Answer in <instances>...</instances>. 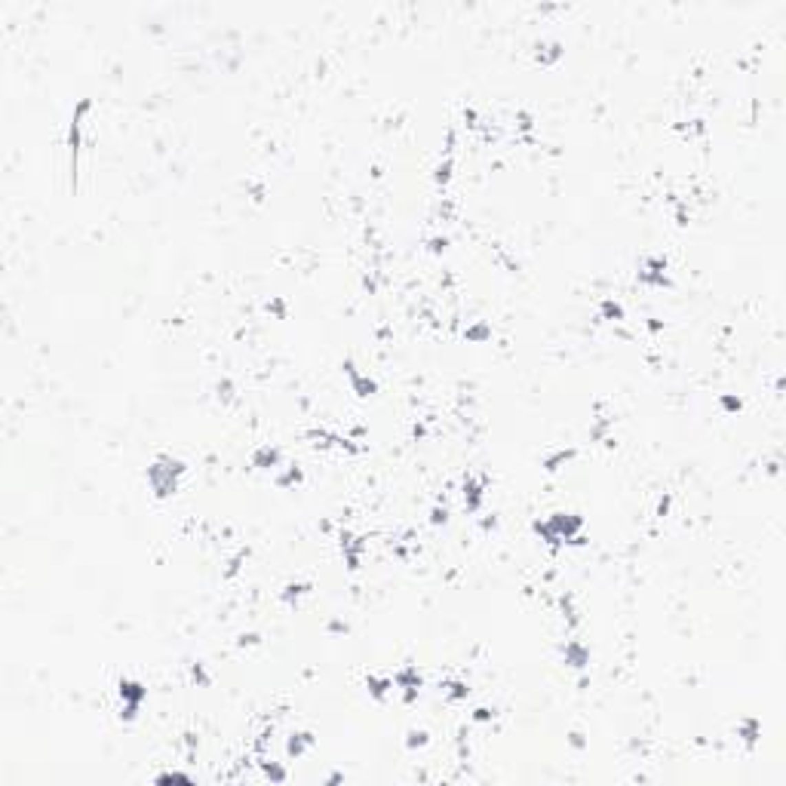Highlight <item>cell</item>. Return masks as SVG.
Returning a JSON list of instances; mask_svg holds the SVG:
<instances>
[{
	"label": "cell",
	"instance_id": "f35d334b",
	"mask_svg": "<svg viewBox=\"0 0 786 786\" xmlns=\"http://www.w3.org/2000/svg\"><path fill=\"white\" fill-rule=\"evenodd\" d=\"M268 314H274L276 320H286V298H280V295H276V298H270V301H268Z\"/></svg>",
	"mask_w": 786,
	"mask_h": 786
},
{
	"label": "cell",
	"instance_id": "e575fe53",
	"mask_svg": "<svg viewBox=\"0 0 786 786\" xmlns=\"http://www.w3.org/2000/svg\"><path fill=\"white\" fill-rule=\"evenodd\" d=\"M234 645H237V648H240V651H246V648H259V645H261V633H255V630H249V633H240V636H237V642H234Z\"/></svg>",
	"mask_w": 786,
	"mask_h": 786
},
{
	"label": "cell",
	"instance_id": "7c38bea8",
	"mask_svg": "<svg viewBox=\"0 0 786 786\" xmlns=\"http://www.w3.org/2000/svg\"><path fill=\"white\" fill-rule=\"evenodd\" d=\"M249 467L259 473H276L283 467V452L280 446H259L252 455H249Z\"/></svg>",
	"mask_w": 786,
	"mask_h": 786
},
{
	"label": "cell",
	"instance_id": "ffe728a7",
	"mask_svg": "<svg viewBox=\"0 0 786 786\" xmlns=\"http://www.w3.org/2000/svg\"><path fill=\"white\" fill-rule=\"evenodd\" d=\"M310 590H314L310 580H289V584L280 590V602L292 609V605H298L305 596H310Z\"/></svg>",
	"mask_w": 786,
	"mask_h": 786
},
{
	"label": "cell",
	"instance_id": "44dd1931",
	"mask_svg": "<svg viewBox=\"0 0 786 786\" xmlns=\"http://www.w3.org/2000/svg\"><path fill=\"white\" fill-rule=\"evenodd\" d=\"M305 467L301 464H283L280 467V473L274 477V482H276V488H298V485H305Z\"/></svg>",
	"mask_w": 786,
	"mask_h": 786
},
{
	"label": "cell",
	"instance_id": "4dcf8cb0",
	"mask_svg": "<svg viewBox=\"0 0 786 786\" xmlns=\"http://www.w3.org/2000/svg\"><path fill=\"white\" fill-rule=\"evenodd\" d=\"M249 559V547H240V550L234 553V556L228 559V568H224V580H230V578H237L240 574V568H243V563Z\"/></svg>",
	"mask_w": 786,
	"mask_h": 786
},
{
	"label": "cell",
	"instance_id": "2e32d148",
	"mask_svg": "<svg viewBox=\"0 0 786 786\" xmlns=\"http://www.w3.org/2000/svg\"><path fill=\"white\" fill-rule=\"evenodd\" d=\"M314 743H316V734L314 731H292V734L286 737V756L289 758H301V756H307L310 750H314Z\"/></svg>",
	"mask_w": 786,
	"mask_h": 786
},
{
	"label": "cell",
	"instance_id": "9a60e30c",
	"mask_svg": "<svg viewBox=\"0 0 786 786\" xmlns=\"http://www.w3.org/2000/svg\"><path fill=\"white\" fill-rule=\"evenodd\" d=\"M734 734L743 741L746 750H756V743L762 741V719H758V716H743L741 722H737Z\"/></svg>",
	"mask_w": 786,
	"mask_h": 786
},
{
	"label": "cell",
	"instance_id": "f1b7e54d",
	"mask_svg": "<svg viewBox=\"0 0 786 786\" xmlns=\"http://www.w3.org/2000/svg\"><path fill=\"white\" fill-rule=\"evenodd\" d=\"M157 786H169V783H182V786H194V777L184 774V771H160L154 777Z\"/></svg>",
	"mask_w": 786,
	"mask_h": 786
},
{
	"label": "cell",
	"instance_id": "b9f144b4",
	"mask_svg": "<svg viewBox=\"0 0 786 786\" xmlns=\"http://www.w3.org/2000/svg\"><path fill=\"white\" fill-rule=\"evenodd\" d=\"M184 743H188V758H194L197 746H200V737H197L194 731H188V734H184Z\"/></svg>",
	"mask_w": 786,
	"mask_h": 786
},
{
	"label": "cell",
	"instance_id": "8992f818",
	"mask_svg": "<svg viewBox=\"0 0 786 786\" xmlns=\"http://www.w3.org/2000/svg\"><path fill=\"white\" fill-rule=\"evenodd\" d=\"M338 547H341V556H345V565L350 574H356L362 568V556L369 553V538H362V534L350 532V528H338Z\"/></svg>",
	"mask_w": 786,
	"mask_h": 786
},
{
	"label": "cell",
	"instance_id": "74e56055",
	"mask_svg": "<svg viewBox=\"0 0 786 786\" xmlns=\"http://www.w3.org/2000/svg\"><path fill=\"white\" fill-rule=\"evenodd\" d=\"M670 510H673V492H664V494L657 498L655 516H657V519H666V516H670Z\"/></svg>",
	"mask_w": 786,
	"mask_h": 786
},
{
	"label": "cell",
	"instance_id": "9c48e42d",
	"mask_svg": "<svg viewBox=\"0 0 786 786\" xmlns=\"http://www.w3.org/2000/svg\"><path fill=\"white\" fill-rule=\"evenodd\" d=\"M485 488H488V479H485V477H477V473H464V479H461V494H464L467 513H479L482 507H485Z\"/></svg>",
	"mask_w": 786,
	"mask_h": 786
},
{
	"label": "cell",
	"instance_id": "83f0119b",
	"mask_svg": "<svg viewBox=\"0 0 786 786\" xmlns=\"http://www.w3.org/2000/svg\"><path fill=\"white\" fill-rule=\"evenodd\" d=\"M261 774L268 777L270 783H286L289 780V771L283 768L280 762H270V758H264V762H261Z\"/></svg>",
	"mask_w": 786,
	"mask_h": 786
},
{
	"label": "cell",
	"instance_id": "7bdbcfd3",
	"mask_svg": "<svg viewBox=\"0 0 786 786\" xmlns=\"http://www.w3.org/2000/svg\"><path fill=\"white\" fill-rule=\"evenodd\" d=\"M645 329H648L651 335H660V332H664V323H660V320H655V316H648V323H645Z\"/></svg>",
	"mask_w": 786,
	"mask_h": 786
},
{
	"label": "cell",
	"instance_id": "484cf974",
	"mask_svg": "<svg viewBox=\"0 0 786 786\" xmlns=\"http://www.w3.org/2000/svg\"><path fill=\"white\" fill-rule=\"evenodd\" d=\"M188 676H190V682H194L197 688H209V685H212V673L206 670V664H203V660H190Z\"/></svg>",
	"mask_w": 786,
	"mask_h": 786
},
{
	"label": "cell",
	"instance_id": "cb8c5ba5",
	"mask_svg": "<svg viewBox=\"0 0 786 786\" xmlns=\"http://www.w3.org/2000/svg\"><path fill=\"white\" fill-rule=\"evenodd\" d=\"M599 320H605V323H624L626 320V307L620 305L618 298H602L599 301Z\"/></svg>",
	"mask_w": 786,
	"mask_h": 786
},
{
	"label": "cell",
	"instance_id": "ab89813d",
	"mask_svg": "<svg viewBox=\"0 0 786 786\" xmlns=\"http://www.w3.org/2000/svg\"><path fill=\"white\" fill-rule=\"evenodd\" d=\"M565 741H568V746H571V750H578V752L587 750V734H584V731H568Z\"/></svg>",
	"mask_w": 786,
	"mask_h": 786
},
{
	"label": "cell",
	"instance_id": "5bb4252c",
	"mask_svg": "<svg viewBox=\"0 0 786 786\" xmlns=\"http://www.w3.org/2000/svg\"><path fill=\"white\" fill-rule=\"evenodd\" d=\"M578 446H565V448H553V452H547L544 458H541V467H544V473H559L563 467H568L574 458H578Z\"/></svg>",
	"mask_w": 786,
	"mask_h": 786
},
{
	"label": "cell",
	"instance_id": "8d00e7d4",
	"mask_svg": "<svg viewBox=\"0 0 786 786\" xmlns=\"http://www.w3.org/2000/svg\"><path fill=\"white\" fill-rule=\"evenodd\" d=\"M326 633H329V636H347V633H350V624H347L345 618H329V620H326Z\"/></svg>",
	"mask_w": 786,
	"mask_h": 786
},
{
	"label": "cell",
	"instance_id": "1f68e13d",
	"mask_svg": "<svg viewBox=\"0 0 786 786\" xmlns=\"http://www.w3.org/2000/svg\"><path fill=\"white\" fill-rule=\"evenodd\" d=\"M719 408L725 415H741L743 412V400L737 393H719Z\"/></svg>",
	"mask_w": 786,
	"mask_h": 786
},
{
	"label": "cell",
	"instance_id": "277c9868",
	"mask_svg": "<svg viewBox=\"0 0 786 786\" xmlns=\"http://www.w3.org/2000/svg\"><path fill=\"white\" fill-rule=\"evenodd\" d=\"M636 283L645 289H670L673 286L670 259L666 255H645L636 270Z\"/></svg>",
	"mask_w": 786,
	"mask_h": 786
},
{
	"label": "cell",
	"instance_id": "7402d4cb",
	"mask_svg": "<svg viewBox=\"0 0 786 786\" xmlns=\"http://www.w3.org/2000/svg\"><path fill=\"white\" fill-rule=\"evenodd\" d=\"M439 691H442V697H446L448 703H464V700L470 697V685H467L464 679H442Z\"/></svg>",
	"mask_w": 786,
	"mask_h": 786
},
{
	"label": "cell",
	"instance_id": "f546056e",
	"mask_svg": "<svg viewBox=\"0 0 786 786\" xmlns=\"http://www.w3.org/2000/svg\"><path fill=\"white\" fill-rule=\"evenodd\" d=\"M430 743V731L427 728H408L406 731V750H424V746Z\"/></svg>",
	"mask_w": 786,
	"mask_h": 786
},
{
	"label": "cell",
	"instance_id": "d4e9b609",
	"mask_svg": "<svg viewBox=\"0 0 786 786\" xmlns=\"http://www.w3.org/2000/svg\"><path fill=\"white\" fill-rule=\"evenodd\" d=\"M532 532H534V534H538V538H541V541H544V544H547V547H550V550H553V553H556V550H563V541H559V538H556V534H553V528H550V525H547V519H534V523H532Z\"/></svg>",
	"mask_w": 786,
	"mask_h": 786
},
{
	"label": "cell",
	"instance_id": "8fae6325",
	"mask_svg": "<svg viewBox=\"0 0 786 786\" xmlns=\"http://www.w3.org/2000/svg\"><path fill=\"white\" fill-rule=\"evenodd\" d=\"M455 175V129L446 132V148H442V157L439 163L433 166V184L437 188H446Z\"/></svg>",
	"mask_w": 786,
	"mask_h": 786
},
{
	"label": "cell",
	"instance_id": "e0dca14e",
	"mask_svg": "<svg viewBox=\"0 0 786 786\" xmlns=\"http://www.w3.org/2000/svg\"><path fill=\"white\" fill-rule=\"evenodd\" d=\"M611 427H614V421L609 415H602V406H596V418H593V424H590V442H602V446L614 448Z\"/></svg>",
	"mask_w": 786,
	"mask_h": 786
},
{
	"label": "cell",
	"instance_id": "d6986e66",
	"mask_svg": "<svg viewBox=\"0 0 786 786\" xmlns=\"http://www.w3.org/2000/svg\"><path fill=\"white\" fill-rule=\"evenodd\" d=\"M556 605H559V614H563V620H565L568 630H578L580 611H578V599H574V593H571V590H563V593H559V599H556Z\"/></svg>",
	"mask_w": 786,
	"mask_h": 786
},
{
	"label": "cell",
	"instance_id": "5b68a950",
	"mask_svg": "<svg viewBox=\"0 0 786 786\" xmlns=\"http://www.w3.org/2000/svg\"><path fill=\"white\" fill-rule=\"evenodd\" d=\"M547 525H550L553 534L563 541V547H568L578 534H584L587 519H584V513H578V510H553L550 516H547Z\"/></svg>",
	"mask_w": 786,
	"mask_h": 786
},
{
	"label": "cell",
	"instance_id": "7a4b0ae2",
	"mask_svg": "<svg viewBox=\"0 0 786 786\" xmlns=\"http://www.w3.org/2000/svg\"><path fill=\"white\" fill-rule=\"evenodd\" d=\"M92 111V98L83 96L77 98L74 111H71L68 120V135H65V148H68V188L71 194H77V184H80V154H83V120Z\"/></svg>",
	"mask_w": 786,
	"mask_h": 786
},
{
	"label": "cell",
	"instance_id": "4316f807",
	"mask_svg": "<svg viewBox=\"0 0 786 786\" xmlns=\"http://www.w3.org/2000/svg\"><path fill=\"white\" fill-rule=\"evenodd\" d=\"M215 400L221 402V406H230V402H237V384L230 378H219L215 381Z\"/></svg>",
	"mask_w": 786,
	"mask_h": 786
},
{
	"label": "cell",
	"instance_id": "6da1fadb",
	"mask_svg": "<svg viewBox=\"0 0 786 786\" xmlns=\"http://www.w3.org/2000/svg\"><path fill=\"white\" fill-rule=\"evenodd\" d=\"M188 477V461L178 458V455L160 452L144 470V479H148V488L157 501H169L178 492L182 479Z\"/></svg>",
	"mask_w": 786,
	"mask_h": 786
},
{
	"label": "cell",
	"instance_id": "603a6c76",
	"mask_svg": "<svg viewBox=\"0 0 786 786\" xmlns=\"http://www.w3.org/2000/svg\"><path fill=\"white\" fill-rule=\"evenodd\" d=\"M492 338H494L492 323H485V320L467 323V329H464V341H467V345H485V341H492Z\"/></svg>",
	"mask_w": 786,
	"mask_h": 786
},
{
	"label": "cell",
	"instance_id": "52a82bcc",
	"mask_svg": "<svg viewBox=\"0 0 786 786\" xmlns=\"http://www.w3.org/2000/svg\"><path fill=\"white\" fill-rule=\"evenodd\" d=\"M393 688H400L402 703L412 706L421 697V688H424V676H421L418 664H402L400 670H393Z\"/></svg>",
	"mask_w": 786,
	"mask_h": 786
},
{
	"label": "cell",
	"instance_id": "f6af8a7d",
	"mask_svg": "<svg viewBox=\"0 0 786 786\" xmlns=\"http://www.w3.org/2000/svg\"><path fill=\"white\" fill-rule=\"evenodd\" d=\"M676 224H679V228H685V224H688V212H685L682 203L676 206Z\"/></svg>",
	"mask_w": 786,
	"mask_h": 786
},
{
	"label": "cell",
	"instance_id": "30bf717a",
	"mask_svg": "<svg viewBox=\"0 0 786 786\" xmlns=\"http://www.w3.org/2000/svg\"><path fill=\"white\" fill-rule=\"evenodd\" d=\"M590 645L584 642V639H565L563 642V664L568 666V670L574 673H587L590 670Z\"/></svg>",
	"mask_w": 786,
	"mask_h": 786
},
{
	"label": "cell",
	"instance_id": "3957f363",
	"mask_svg": "<svg viewBox=\"0 0 786 786\" xmlns=\"http://www.w3.org/2000/svg\"><path fill=\"white\" fill-rule=\"evenodd\" d=\"M117 697H120V712H117V719L132 725L138 719V712H142L144 700H148V685H144L142 679L123 676V679H117Z\"/></svg>",
	"mask_w": 786,
	"mask_h": 786
},
{
	"label": "cell",
	"instance_id": "7dc6e473",
	"mask_svg": "<svg viewBox=\"0 0 786 786\" xmlns=\"http://www.w3.org/2000/svg\"><path fill=\"white\" fill-rule=\"evenodd\" d=\"M412 433H415V439H421V437L427 433V427H424V424H415V427H412Z\"/></svg>",
	"mask_w": 786,
	"mask_h": 786
},
{
	"label": "cell",
	"instance_id": "ba28073f",
	"mask_svg": "<svg viewBox=\"0 0 786 786\" xmlns=\"http://www.w3.org/2000/svg\"><path fill=\"white\" fill-rule=\"evenodd\" d=\"M341 372H345V378H347L350 391L360 396V400H372V396L381 391L378 381H375L372 375L362 372V369L356 366V360H350V356H347V360H341Z\"/></svg>",
	"mask_w": 786,
	"mask_h": 786
},
{
	"label": "cell",
	"instance_id": "ee69618b",
	"mask_svg": "<svg viewBox=\"0 0 786 786\" xmlns=\"http://www.w3.org/2000/svg\"><path fill=\"white\" fill-rule=\"evenodd\" d=\"M479 525H482V532H494V528H498V516L492 513V516H485Z\"/></svg>",
	"mask_w": 786,
	"mask_h": 786
},
{
	"label": "cell",
	"instance_id": "d6a6232c",
	"mask_svg": "<svg viewBox=\"0 0 786 786\" xmlns=\"http://www.w3.org/2000/svg\"><path fill=\"white\" fill-rule=\"evenodd\" d=\"M448 246H452V240H448L446 234H433V237H427V252H430V255H442V252H448Z\"/></svg>",
	"mask_w": 786,
	"mask_h": 786
},
{
	"label": "cell",
	"instance_id": "60d3db41",
	"mask_svg": "<svg viewBox=\"0 0 786 786\" xmlns=\"http://www.w3.org/2000/svg\"><path fill=\"white\" fill-rule=\"evenodd\" d=\"M516 127H519V132H532L534 117L528 114V111H516Z\"/></svg>",
	"mask_w": 786,
	"mask_h": 786
},
{
	"label": "cell",
	"instance_id": "d590c367",
	"mask_svg": "<svg viewBox=\"0 0 786 786\" xmlns=\"http://www.w3.org/2000/svg\"><path fill=\"white\" fill-rule=\"evenodd\" d=\"M430 525H433V528L448 525V507L442 504V501H437V504L430 507Z\"/></svg>",
	"mask_w": 786,
	"mask_h": 786
},
{
	"label": "cell",
	"instance_id": "ac0fdd59",
	"mask_svg": "<svg viewBox=\"0 0 786 786\" xmlns=\"http://www.w3.org/2000/svg\"><path fill=\"white\" fill-rule=\"evenodd\" d=\"M366 691L375 703H384L393 691V676H378V673H369L366 676Z\"/></svg>",
	"mask_w": 786,
	"mask_h": 786
},
{
	"label": "cell",
	"instance_id": "836d02e7",
	"mask_svg": "<svg viewBox=\"0 0 786 786\" xmlns=\"http://www.w3.org/2000/svg\"><path fill=\"white\" fill-rule=\"evenodd\" d=\"M494 716H498L494 706H477V710L470 712V722L473 725H488V722H494Z\"/></svg>",
	"mask_w": 786,
	"mask_h": 786
},
{
	"label": "cell",
	"instance_id": "bcb514c9",
	"mask_svg": "<svg viewBox=\"0 0 786 786\" xmlns=\"http://www.w3.org/2000/svg\"><path fill=\"white\" fill-rule=\"evenodd\" d=\"M326 783H329V786H335V783H345V774H341V771H335V774H329V777H326Z\"/></svg>",
	"mask_w": 786,
	"mask_h": 786
},
{
	"label": "cell",
	"instance_id": "4fadbf2b",
	"mask_svg": "<svg viewBox=\"0 0 786 786\" xmlns=\"http://www.w3.org/2000/svg\"><path fill=\"white\" fill-rule=\"evenodd\" d=\"M532 56H534V62H538V65H544V68H553L556 62H563L565 43L556 41V37H550V41H534Z\"/></svg>",
	"mask_w": 786,
	"mask_h": 786
}]
</instances>
